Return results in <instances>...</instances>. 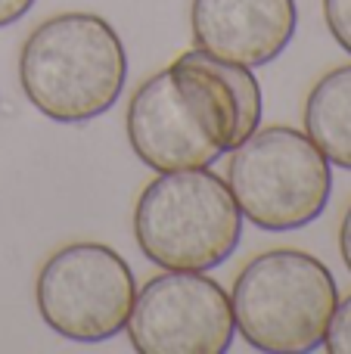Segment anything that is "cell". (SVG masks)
I'll list each match as a JSON object with an SVG mask.
<instances>
[{
	"label": "cell",
	"instance_id": "1",
	"mask_svg": "<svg viewBox=\"0 0 351 354\" xmlns=\"http://www.w3.org/2000/svg\"><path fill=\"white\" fill-rule=\"evenodd\" d=\"M261 115L252 68L193 47L131 93L124 131L137 159L162 174L211 168L261 128Z\"/></svg>",
	"mask_w": 351,
	"mask_h": 354
},
{
	"label": "cell",
	"instance_id": "2",
	"mask_svg": "<svg viewBox=\"0 0 351 354\" xmlns=\"http://www.w3.org/2000/svg\"><path fill=\"white\" fill-rule=\"evenodd\" d=\"M19 84L50 122H93L118 103L128 84V50L97 12H56L25 37Z\"/></svg>",
	"mask_w": 351,
	"mask_h": 354
},
{
	"label": "cell",
	"instance_id": "3",
	"mask_svg": "<svg viewBox=\"0 0 351 354\" xmlns=\"http://www.w3.org/2000/svg\"><path fill=\"white\" fill-rule=\"evenodd\" d=\"M236 333L265 354H305L323 345L339 305L336 277L302 249L255 255L230 286Z\"/></svg>",
	"mask_w": 351,
	"mask_h": 354
},
{
	"label": "cell",
	"instance_id": "4",
	"mask_svg": "<svg viewBox=\"0 0 351 354\" xmlns=\"http://www.w3.org/2000/svg\"><path fill=\"white\" fill-rule=\"evenodd\" d=\"M134 239L162 270H215L236 252L243 214L227 180L211 168L162 171L134 205Z\"/></svg>",
	"mask_w": 351,
	"mask_h": 354
},
{
	"label": "cell",
	"instance_id": "5",
	"mask_svg": "<svg viewBox=\"0 0 351 354\" xmlns=\"http://www.w3.org/2000/svg\"><path fill=\"white\" fill-rule=\"evenodd\" d=\"M227 187L243 221L267 233H290L327 212L333 165L305 131L271 124L230 149Z\"/></svg>",
	"mask_w": 351,
	"mask_h": 354
},
{
	"label": "cell",
	"instance_id": "6",
	"mask_svg": "<svg viewBox=\"0 0 351 354\" xmlns=\"http://www.w3.org/2000/svg\"><path fill=\"white\" fill-rule=\"evenodd\" d=\"M137 299L131 264L106 243H68L41 264L35 305L59 339L81 345L109 342L124 333Z\"/></svg>",
	"mask_w": 351,
	"mask_h": 354
},
{
	"label": "cell",
	"instance_id": "7",
	"mask_svg": "<svg viewBox=\"0 0 351 354\" xmlns=\"http://www.w3.org/2000/svg\"><path fill=\"white\" fill-rule=\"evenodd\" d=\"M128 342L140 354H224L236 336L227 289L202 270H165L137 289Z\"/></svg>",
	"mask_w": 351,
	"mask_h": 354
},
{
	"label": "cell",
	"instance_id": "8",
	"mask_svg": "<svg viewBox=\"0 0 351 354\" xmlns=\"http://www.w3.org/2000/svg\"><path fill=\"white\" fill-rule=\"evenodd\" d=\"M190 28L199 50L258 68L290 47L298 6L296 0H193Z\"/></svg>",
	"mask_w": 351,
	"mask_h": 354
},
{
	"label": "cell",
	"instance_id": "9",
	"mask_svg": "<svg viewBox=\"0 0 351 354\" xmlns=\"http://www.w3.org/2000/svg\"><path fill=\"white\" fill-rule=\"evenodd\" d=\"M305 134L330 165L351 171V66L330 68L305 100Z\"/></svg>",
	"mask_w": 351,
	"mask_h": 354
},
{
	"label": "cell",
	"instance_id": "10",
	"mask_svg": "<svg viewBox=\"0 0 351 354\" xmlns=\"http://www.w3.org/2000/svg\"><path fill=\"white\" fill-rule=\"evenodd\" d=\"M323 348L330 354H351V295L339 299L336 305L327 336H323Z\"/></svg>",
	"mask_w": 351,
	"mask_h": 354
},
{
	"label": "cell",
	"instance_id": "11",
	"mask_svg": "<svg viewBox=\"0 0 351 354\" xmlns=\"http://www.w3.org/2000/svg\"><path fill=\"white\" fill-rule=\"evenodd\" d=\"M323 22L333 41L351 56V0H323Z\"/></svg>",
	"mask_w": 351,
	"mask_h": 354
},
{
	"label": "cell",
	"instance_id": "12",
	"mask_svg": "<svg viewBox=\"0 0 351 354\" xmlns=\"http://www.w3.org/2000/svg\"><path fill=\"white\" fill-rule=\"evenodd\" d=\"M31 6H35V0H0V28L19 22L22 16H28Z\"/></svg>",
	"mask_w": 351,
	"mask_h": 354
},
{
	"label": "cell",
	"instance_id": "13",
	"mask_svg": "<svg viewBox=\"0 0 351 354\" xmlns=\"http://www.w3.org/2000/svg\"><path fill=\"white\" fill-rule=\"evenodd\" d=\"M339 255H342V261H345V268L351 274V205L345 208L342 224H339Z\"/></svg>",
	"mask_w": 351,
	"mask_h": 354
}]
</instances>
